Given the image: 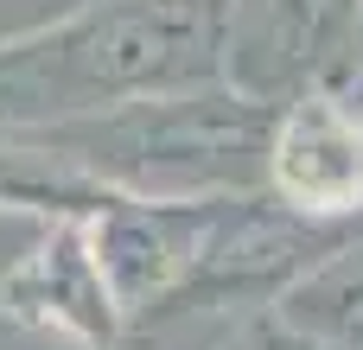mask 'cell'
Segmentation results:
<instances>
[{
  "label": "cell",
  "instance_id": "cell-8",
  "mask_svg": "<svg viewBox=\"0 0 363 350\" xmlns=\"http://www.w3.org/2000/svg\"><path fill=\"white\" fill-rule=\"evenodd\" d=\"M357 64H363V57H357Z\"/></svg>",
  "mask_w": 363,
  "mask_h": 350
},
{
  "label": "cell",
  "instance_id": "cell-5",
  "mask_svg": "<svg viewBox=\"0 0 363 350\" xmlns=\"http://www.w3.org/2000/svg\"><path fill=\"white\" fill-rule=\"evenodd\" d=\"M274 312L325 350H363V230H351L319 268H306Z\"/></svg>",
  "mask_w": 363,
  "mask_h": 350
},
{
  "label": "cell",
  "instance_id": "cell-2",
  "mask_svg": "<svg viewBox=\"0 0 363 350\" xmlns=\"http://www.w3.org/2000/svg\"><path fill=\"white\" fill-rule=\"evenodd\" d=\"M363 57V0H230L223 83L255 102H294L319 83H351Z\"/></svg>",
  "mask_w": 363,
  "mask_h": 350
},
{
  "label": "cell",
  "instance_id": "cell-6",
  "mask_svg": "<svg viewBox=\"0 0 363 350\" xmlns=\"http://www.w3.org/2000/svg\"><path fill=\"white\" fill-rule=\"evenodd\" d=\"M211 350H325V344H313L306 332H294V325H287V319L268 306V312H249V319L223 325Z\"/></svg>",
  "mask_w": 363,
  "mask_h": 350
},
{
  "label": "cell",
  "instance_id": "cell-4",
  "mask_svg": "<svg viewBox=\"0 0 363 350\" xmlns=\"http://www.w3.org/2000/svg\"><path fill=\"white\" fill-rule=\"evenodd\" d=\"M223 198L230 191H211V198H108L96 261H102L121 312H153L191 274V261L211 242Z\"/></svg>",
  "mask_w": 363,
  "mask_h": 350
},
{
  "label": "cell",
  "instance_id": "cell-3",
  "mask_svg": "<svg viewBox=\"0 0 363 350\" xmlns=\"http://www.w3.org/2000/svg\"><path fill=\"white\" fill-rule=\"evenodd\" d=\"M262 185L319 223H363V102L345 83L300 89L274 108Z\"/></svg>",
  "mask_w": 363,
  "mask_h": 350
},
{
  "label": "cell",
  "instance_id": "cell-1",
  "mask_svg": "<svg viewBox=\"0 0 363 350\" xmlns=\"http://www.w3.org/2000/svg\"><path fill=\"white\" fill-rule=\"evenodd\" d=\"M351 230L363 223H319L294 204H281L268 185L230 191L204 255L191 274L153 306V319H204V325H236L249 312H268L306 268H319Z\"/></svg>",
  "mask_w": 363,
  "mask_h": 350
},
{
  "label": "cell",
  "instance_id": "cell-7",
  "mask_svg": "<svg viewBox=\"0 0 363 350\" xmlns=\"http://www.w3.org/2000/svg\"><path fill=\"white\" fill-rule=\"evenodd\" d=\"M345 89H351V96H357V102H363V64H357V70H351V83H345Z\"/></svg>",
  "mask_w": 363,
  "mask_h": 350
}]
</instances>
